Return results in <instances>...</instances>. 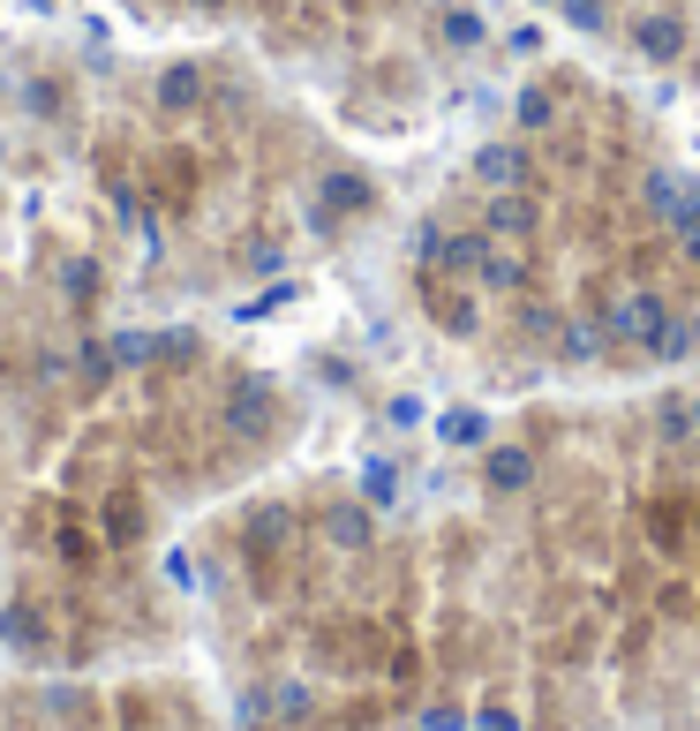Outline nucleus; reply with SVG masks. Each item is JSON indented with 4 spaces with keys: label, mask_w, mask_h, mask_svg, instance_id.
<instances>
[{
    "label": "nucleus",
    "mask_w": 700,
    "mask_h": 731,
    "mask_svg": "<svg viewBox=\"0 0 700 731\" xmlns=\"http://www.w3.org/2000/svg\"><path fill=\"white\" fill-rule=\"evenodd\" d=\"M648 354H656V362H686V354H700V317H678V309H670L662 332L648 340Z\"/></svg>",
    "instance_id": "12"
},
{
    "label": "nucleus",
    "mask_w": 700,
    "mask_h": 731,
    "mask_svg": "<svg viewBox=\"0 0 700 731\" xmlns=\"http://www.w3.org/2000/svg\"><path fill=\"white\" fill-rule=\"evenodd\" d=\"M520 325H528V332H535V340H542V332H550V340H558V317H550V309H542V301H528V309H520Z\"/></svg>",
    "instance_id": "30"
},
{
    "label": "nucleus",
    "mask_w": 700,
    "mask_h": 731,
    "mask_svg": "<svg viewBox=\"0 0 700 731\" xmlns=\"http://www.w3.org/2000/svg\"><path fill=\"white\" fill-rule=\"evenodd\" d=\"M181 8H226V0H181Z\"/></svg>",
    "instance_id": "33"
},
{
    "label": "nucleus",
    "mask_w": 700,
    "mask_h": 731,
    "mask_svg": "<svg viewBox=\"0 0 700 731\" xmlns=\"http://www.w3.org/2000/svg\"><path fill=\"white\" fill-rule=\"evenodd\" d=\"M573 31H603V0H558Z\"/></svg>",
    "instance_id": "27"
},
{
    "label": "nucleus",
    "mask_w": 700,
    "mask_h": 731,
    "mask_svg": "<svg viewBox=\"0 0 700 731\" xmlns=\"http://www.w3.org/2000/svg\"><path fill=\"white\" fill-rule=\"evenodd\" d=\"M512 121H520V129H550V121H558V91L550 84H520L512 91Z\"/></svg>",
    "instance_id": "15"
},
{
    "label": "nucleus",
    "mask_w": 700,
    "mask_h": 731,
    "mask_svg": "<svg viewBox=\"0 0 700 731\" xmlns=\"http://www.w3.org/2000/svg\"><path fill=\"white\" fill-rule=\"evenodd\" d=\"M272 415H279V385L264 378V370H248L226 385V431L234 437H264L272 431Z\"/></svg>",
    "instance_id": "3"
},
{
    "label": "nucleus",
    "mask_w": 700,
    "mask_h": 731,
    "mask_svg": "<svg viewBox=\"0 0 700 731\" xmlns=\"http://www.w3.org/2000/svg\"><path fill=\"white\" fill-rule=\"evenodd\" d=\"M475 181H482V189H528V181H535V159H528L520 144H482V151H475Z\"/></svg>",
    "instance_id": "5"
},
{
    "label": "nucleus",
    "mask_w": 700,
    "mask_h": 731,
    "mask_svg": "<svg viewBox=\"0 0 700 731\" xmlns=\"http://www.w3.org/2000/svg\"><path fill=\"white\" fill-rule=\"evenodd\" d=\"M76 370H83V385H106V378H114V340H83Z\"/></svg>",
    "instance_id": "23"
},
{
    "label": "nucleus",
    "mask_w": 700,
    "mask_h": 731,
    "mask_svg": "<svg viewBox=\"0 0 700 731\" xmlns=\"http://www.w3.org/2000/svg\"><path fill=\"white\" fill-rule=\"evenodd\" d=\"M204 354V340L189 332V325H173V332H159V362H197Z\"/></svg>",
    "instance_id": "25"
},
{
    "label": "nucleus",
    "mask_w": 700,
    "mask_h": 731,
    "mask_svg": "<svg viewBox=\"0 0 700 731\" xmlns=\"http://www.w3.org/2000/svg\"><path fill=\"white\" fill-rule=\"evenodd\" d=\"M53 551H61L68 565H83V559H91V536H83V528H61V536H53Z\"/></svg>",
    "instance_id": "28"
},
{
    "label": "nucleus",
    "mask_w": 700,
    "mask_h": 731,
    "mask_svg": "<svg viewBox=\"0 0 700 731\" xmlns=\"http://www.w3.org/2000/svg\"><path fill=\"white\" fill-rule=\"evenodd\" d=\"M633 53H648V61H678V53H686V23H678L670 8L640 15V23H633Z\"/></svg>",
    "instance_id": "7"
},
{
    "label": "nucleus",
    "mask_w": 700,
    "mask_h": 731,
    "mask_svg": "<svg viewBox=\"0 0 700 731\" xmlns=\"http://www.w3.org/2000/svg\"><path fill=\"white\" fill-rule=\"evenodd\" d=\"M475 279H482L490 295H520V287H528V257H520V250H497V242H490V257L475 264Z\"/></svg>",
    "instance_id": "10"
},
{
    "label": "nucleus",
    "mask_w": 700,
    "mask_h": 731,
    "mask_svg": "<svg viewBox=\"0 0 700 731\" xmlns=\"http://www.w3.org/2000/svg\"><path fill=\"white\" fill-rule=\"evenodd\" d=\"M362 498H370V506H392V498H400V468H392V460H362Z\"/></svg>",
    "instance_id": "21"
},
{
    "label": "nucleus",
    "mask_w": 700,
    "mask_h": 731,
    "mask_svg": "<svg viewBox=\"0 0 700 731\" xmlns=\"http://www.w3.org/2000/svg\"><path fill=\"white\" fill-rule=\"evenodd\" d=\"M159 106L166 114H189V106H204V68L197 61H173L159 76Z\"/></svg>",
    "instance_id": "9"
},
{
    "label": "nucleus",
    "mask_w": 700,
    "mask_h": 731,
    "mask_svg": "<svg viewBox=\"0 0 700 731\" xmlns=\"http://www.w3.org/2000/svg\"><path fill=\"white\" fill-rule=\"evenodd\" d=\"M370 181H362V173H331L325 181V197H317V212H309V226H339V219L347 212H370Z\"/></svg>",
    "instance_id": "6"
},
{
    "label": "nucleus",
    "mask_w": 700,
    "mask_h": 731,
    "mask_svg": "<svg viewBox=\"0 0 700 731\" xmlns=\"http://www.w3.org/2000/svg\"><path fill=\"white\" fill-rule=\"evenodd\" d=\"M686 415H693V437H700V392H693V400H686Z\"/></svg>",
    "instance_id": "32"
},
{
    "label": "nucleus",
    "mask_w": 700,
    "mask_h": 731,
    "mask_svg": "<svg viewBox=\"0 0 700 731\" xmlns=\"http://www.w3.org/2000/svg\"><path fill=\"white\" fill-rule=\"evenodd\" d=\"M535 226H542V212L520 189H490V204H482V234H490V242H528Z\"/></svg>",
    "instance_id": "4"
},
{
    "label": "nucleus",
    "mask_w": 700,
    "mask_h": 731,
    "mask_svg": "<svg viewBox=\"0 0 700 731\" xmlns=\"http://www.w3.org/2000/svg\"><path fill=\"white\" fill-rule=\"evenodd\" d=\"M325 543L331 551H370V513L362 506H325Z\"/></svg>",
    "instance_id": "13"
},
{
    "label": "nucleus",
    "mask_w": 700,
    "mask_h": 731,
    "mask_svg": "<svg viewBox=\"0 0 700 731\" xmlns=\"http://www.w3.org/2000/svg\"><path fill=\"white\" fill-rule=\"evenodd\" d=\"M603 347H611L603 317H565V325H558V354H565V362H595Z\"/></svg>",
    "instance_id": "11"
},
{
    "label": "nucleus",
    "mask_w": 700,
    "mask_h": 731,
    "mask_svg": "<svg viewBox=\"0 0 700 731\" xmlns=\"http://www.w3.org/2000/svg\"><path fill=\"white\" fill-rule=\"evenodd\" d=\"M294 295H301V287H294V279H279V287H264L256 301H242L234 317H272V309H279V301H294Z\"/></svg>",
    "instance_id": "26"
},
{
    "label": "nucleus",
    "mask_w": 700,
    "mask_h": 731,
    "mask_svg": "<svg viewBox=\"0 0 700 731\" xmlns=\"http://www.w3.org/2000/svg\"><path fill=\"white\" fill-rule=\"evenodd\" d=\"M53 279H61V295H68V301H91V295H98V264H91V257H61V272H53Z\"/></svg>",
    "instance_id": "19"
},
{
    "label": "nucleus",
    "mask_w": 700,
    "mask_h": 731,
    "mask_svg": "<svg viewBox=\"0 0 700 731\" xmlns=\"http://www.w3.org/2000/svg\"><path fill=\"white\" fill-rule=\"evenodd\" d=\"M106 340H114V370H151V362H159V332H144V325L106 332Z\"/></svg>",
    "instance_id": "16"
},
{
    "label": "nucleus",
    "mask_w": 700,
    "mask_h": 731,
    "mask_svg": "<svg viewBox=\"0 0 700 731\" xmlns=\"http://www.w3.org/2000/svg\"><path fill=\"white\" fill-rule=\"evenodd\" d=\"M482 39H490V23H482L475 8H445V45L467 53V45H482Z\"/></svg>",
    "instance_id": "20"
},
{
    "label": "nucleus",
    "mask_w": 700,
    "mask_h": 731,
    "mask_svg": "<svg viewBox=\"0 0 700 731\" xmlns=\"http://www.w3.org/2000/svg\"><path fill=\"white\" fill-rule=\"evenodd\" d=\"M437 445H459V453L467 445H490V415L482 407H445L437 415Z\"/></svg>",
    "instance_id": "14"
},
{
    "label": "nucleus",
    "mask_w": 700,
    "mask_h": 731,
    "mask_svg": "<svg viewBox=\"0 0 700 731\" xmlns=\"http://www.w3.org/2000/svg\"><path fill=\"white\" fill-rule=\"evenodd\" d=\"M640 212L662 219L670 234H678V226H693V219H700V173H670V167H656L648 181H640Z\"/></svg>",
    "instance_id": "2"
},
{
    "label": "nucleus",
    "mask_w": 700,
    "mask_h": 731,
    "mask_svg": "<svg viewBox=\"0 0 700 731\" xmlns=\"http://www.w3.org/2000/svg\"><path fill=\"white\" fill-rule=\"evenodd\" d=\"M106 536H114V543H136V536H144V506H136V498H114V506H106Z\"/></svg>",
    "instance_id": "24"
},
{
    "label": "nucleus",
    "mask_w": 700,
    "mask_h": 731,
    "mask_svg": "<svg viewBox=\"0 0 700 731\" xmlns=\"http://www.w3.org/2000/svg\"><path fill=\"white\" fill-rule=\"evenodd\" d=\"M595 317H603L611 347H640V354H648V340H656L662 317H670V301H662L656 287H633V295H611V309H595Z\"/></svg>",
    "instance_id": "1"
},
{
    "label": "nucleus",
    "mask_w": 700,
    "mask_h": 731,
    "mask_svg": "<svg viewBox=\"0 0 700 731\" xmlns=\"http://www.w3.org/2000/svg\"><path fill=\"white\" fill-rule=\"evenodd\" d=\"M648 528H656V551H678V543H686V498L648 506Z\"/></svg>",
    "instance_id": "18"
},
{
    "label": "nucleus",
    "mask_w": 700,
    "mask_h": 731,
    "mask_svg": "<svg viewBox=\"0 0 700 731\" xmlns=\"http://www.w3.org/2000/svg\"><path fill=\"white\" fill-rule=\"evenodd\" d=\"M264 717H309V687H301V679L264 687Z\"/></svg>",
    "instance_id": "22"
},
{
    "label": "nucleus",
    "mask_w": 700,
    "mask_h": 731,
    "mask_svg": "<svg viewBox=\"0 0 700 731\" xmlns=\"http://www.w3.org/2000/svg\"><path fill=\"white\" fill-rule=\"evenodd\" d=\"M482 483H490V490H528V483H535V453H528V445H490Z\"/></svg>",
    "instance_id": "8"
},
{
    "label": "nucleus",
    "mask_w": 700,
    "mask_h": 731,
    "mask_svg": "<svg viewBox=\"0 0 700 731\" xmlns=\"http://www.w3.org/2000/svg\"><path fill=\"white\" fill-rule=\"evenodd\" d=\"M0 642L8 648H45V618L31 603H8V611H0Z\"/></svg>",
    "instance_id": "17"
},
{
    "label": "nucleus",
    "mask_w": 700,
    "mask_h": 731,
    "mask_svg": "<svg viewBox=\"0 0 700 731\" xmlns=\"http://www.w3.org/2000/svg\"><path fill=\"white\" fill-rule=\"evenodd\" d=\"M475 724H482V731H520V717H512V709H482Z\"/></svg>",
    "instance_id": "31"
},
{
    "label": "nucleus",
    "mask_w": 700,
    "mask_h": 731,
    "mask_svg": "<svg viewBox=\"0 0 700 731\" xmlns=\"http://www.w3.org/2000/svg\"><path fill=\"white\" fill-rule=\"evenodd\" d=\"M422 731H467V717H459V709H445V701H437V709H422Z\"/></svg>",
    "instance_id": "29"
}]
</instances>
